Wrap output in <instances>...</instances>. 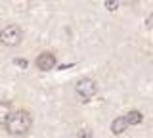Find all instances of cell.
Masks as SVG:
<instances>
[{"mask_svg":"<svg viewBox=\"0 0 153 138\" xmlns=\"http://www.w3.org/2000/svg\"><path fill=\"white\" fill-rule=\"evenodd\" d=\"M33 127V117L31 113L25 111V109H19V111H12V115L8 117L6 121V128L10 134L13 136H23L31 131Z\"/></svg>","mask_w":153,"mask_h":138,"instance_id":"obj_1","label":"cell"},{"mask_svg":"<svg viewBox=\"0 0 153 138\" xmlns=\"http://www.w3.org/2000/svg\"><path fill=\"white\" fill-rule=\"evenodd\" d=\"M23 39V31L17 25H6L0 31V42L6 46H17Z\"/></svg>","mask_w":153,"mask_h":138,"instance_id":"obj_2","label":"cell"},{"mask_svg":"<svg viewBox=\"0 0 153 138\" xmlns=\"http://www.w3.org/2000/svg\"><path fill=\"white\" fill-rule=\"evenodd\" d=\"M96 90H98V87H96V83L92 79H82V81L76 83V96L82 100V102H88L96 94Z\"/></svg>","mask_w":153,"mask_h":138,"instance_id":"obj_3","label":"cell"},{"mask_svg":"<svg viewBox=\"0 0 153 138\" xmlns=\"http://www.w3.org/2000/svg\"><path fill=\"white\" fill-rule=\"evenodd\" d=\"M54 65H56V56L52 54V52H42V54L36 58V67L40 71L54 69Z\"/></svg>","mask_w":153,"mask_h":138,"instance_id":"obj_4","label":"cell"},{"mask_svg":"<svg viewBox=\"0 0 153 138\" xmlns=\"http://www.w3.org/2000/svg\"><path fill=\"white\" fill-rule=\"evenodd\" d=\"M126 121H124V117H117L115 121L111 123V131H113V134H123L124 131H126Z\"/></svg>","mask_w":153,"mask_h":138,"instance_id":"obj_5","label":"cell"},{"mask_svg":"<svg viewBox=\"0 0 153 138\" xmlns=\"http://www.w3.org/2000/svg\"><path fill=\"white\" fill-rule=\"evenodd\" d=\"M10 115H12V106L8 102H0V125H6Z\"/></svg>","mask_w":153,"mask_h":138,"instance_id":"obj_6","label":"cell"},{"mask_svg":"<svg viewBox=\"0 0 153 138\" xmlns=\"http://www.w3.org/2000/svg\"><path fill=\"white\" fill-rule=\"evenodd\" d=\"M124 121H126V125H140L143 121V115L140 111H130L124 115Z\"/></svg>","mask_w":153,"mask_h":138,"instance_id":"obj_7","label":"cell"},{"mask_svg":"<svg viewBox=\"0 0 153 138\" xmlns=\"http://www.w3.org/2000/svg\"><path fill=\"white\" fill-rule=\"evenodd\" d=\"M79 138H92V131H90V128H82V131H79Z\"/></svg>","mask_w":153,"mask_h":138,"instance_id":"obj_8","label":"cell"},{"mask_svg":"<svg viewBox=\"0 0 153 138\" xmlns=\"http://www.w3.org/2000/svg\"><path fill=\"white\" fill-rule=\"evenodd\" d=\"M117 6H119V4L117 2H111V0H109V2H105V8H107V10H111V12L117 10Z\"/></svg>","mask_w":153,"mask_h":138,"instance_id":"obj_9","label":"cell"},{"mask_svg":"<svg viewBox=\"0 0 153 138\" xmlns=\"http://www.w3.org/2000/svg\"><path fill=\"white\" fill-rule=\"evenodd\" d=\"M16 63L21 65V67H27V61H25V60H16Z\"/></svg>","mask_w":153,"mask_h":138,"instance_id":"obj_10","label":"cell"}]
</instances>
